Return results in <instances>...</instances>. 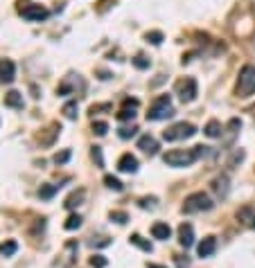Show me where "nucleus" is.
Listing matches in <instances>:
<instances>
[{
    "mask_svg": "<svg viewBox=\"0 0 255 268\" xmlns=\"http://www.w3.org/2000/svg\"><path fill=\"white\" fill-rule=\"evenodd\" d=\"M208 147H194V149H174V151H167L163 155V163L170 165V167H190L192 163L201 158L206 153Z\"/></svg>",
    "mask_w": 255,
    "mask_h": 268,
    "instance_id": "1",
    "label": "nucleus"
},
{
    "mask_svg": "<svg viewBox=\"0 0 255 268\" xmlns=\"http://www.w3.org/2000/svg\"><path fill=\"white\" fill-rule=\"evenodd\" d=\"M174 115V106H172V97L170 95H161L154 99V104L149 106V113H147V120L151 122H158V120H167Z\"/></svg>",
    "mask_w": 255,
    "mask_h": 268,
    "instance_id": "2",
    "label": "nucleus"
},
{
    "mask_svg": "<svg viewBox=\"0 0 255 268\" xmlns=\"http://www.w3.org/2000/svg\"><path fill=\"white\" fill-rule=\"evenodd\" d=\"M235 92H237V97H251L253 92H255V66L246 63V66L239 70Z\"/></svg>",
    "mask_w": 255,
    "mask_h": 268,
    "instance_id": "3",
    "label": "nucleus"
},
{
    "mask_svg": "<svg viewBox=\"0 0 255 268\" xmlns=\"http://www.w3.org/2000/svg\"><path fill=\"white\" fill-rule=\"evenodd\" d=\"M213 198L208 196L206 192H194L190 194V196L185 198V203H183V212L185 214H196V212H208V209H213Z\"/></svg>",
    "mask_w": 255,
    "mask_h": 268,
    "instance_id": "4",
    "label": "nucleus"
},
{
    "mask_svg": "<svg viewBox=\"0 0 255 268\" xmlns=\"http://www.w3.org/2000/svg\"><path fill=\"white\" fill-rule=\"evenodd\" d=\"M196 133V126L190 124V122H179V124L170 126L167 131H163V140L167 142H179V140H187Z\"/></svg>",
    "mask_w": 255,
    "mask_h": 268,
    "instance_id": "5",
    "label": "nucleus"
},
{
    "mask_svg": "<svg viewBox=\"0 0 255 268\" xmlns=\"http://www.w3.org/2000/svg\"><path fill=\"white\" fill-rule=\"evenodd\" d=\"M196 92H199V88H196V81L192 79V77H185V79L176 81V95L181 97L183 104H190V101H194L196 99Z\"/></svg>",
    "mask_w": 255,
    "mask_h": 268,
    "instance_id": "6",
    "label": "nucleus"
},
{
    "mask_svg": "<svg viewBox=\"0 0 255 268\" xmlns=\"http://www.w3.org/2000/svg\"><path fill=\"white\" fill-rule=\"evenodd\" d=\"M77 250H79V246H77V241H68L64 246V252H61V259H59V266L61 268H70L77 261Z\"/></svg>",
    "mask_w": 255,
    "mask_h": 268,
    "instance_id": "7",
    "label": "nucleus"
},
{
    "mask_svg": "<svg viewBox=\"0 0 255 268\" xmlns=\"http://www.w3.org/2000/svg\"><path fill=\"white\" fill-rule=\"evenodd\" d=\"M47 9L43 7V5H27V7L21 9V16L27 18V21H43V18H47Z\"/></svg>",
    "mask_w": 255,
    "mask_h": 268,
    "instance_id": "8",
    "label": "nucleus"
},
{
    "mask_svg": "<svg viewBox=\"0 0 255 268\" xmlns=\"http://www.w3.org/2000/svg\"><path fill=\"white\" fill-rule=\"evenodd\" d=\"M16 77V66L9 59H0V84H12Z\"/></svg>",
    "mask_w": 255,
    "mask_h": 268,
    "instance_id": "9",
    "label": "nucleus"
},
{
    "mask_svg": "<svg viewBox=\"0 0 255 268\" xmlns=\"http://www.w3.org/2000/svg\"><path fill=\"white\" fill-rule=\"evenodd\" d=\"M210 189L215 192V196L217 198H226L230 192V185H228V176H217L210 183Z\"/></svg>",
    "mask_w": 255,
    "mask_h": 268,
    "instance_id": "10",
    "label": "nucleus"
},
{
    "mask_svg": "<svg viewBox=\"0 0 255 268\" xmlns=\"http://www.w3.org/2000/svg\"><path fill=\"white\" fill-rule=\"evenodd\" d=\"M118 169L124 174H136L138 172V158L131 153H124L122 158L118 160Z\"/></svg>",
    "mask_w": 255,
    "mask_h": 268,
    "instance_id": "11",
    "label": "nucleus"
},
{
    "mask_svg": "<svg viewBox=\"0 0 255 268\" xmlns=\"http://www.w3.org/2000/svg\"><path fill=\"white\" fill-rule=\"evenodd\" d=\"M179 243L183 248H190L194 243V228L190 223H181L179 226Z\"/></svg>",
    "mask_w": 255,
    "mask_h": 268,
    "instance_id": "12",
    "label": "nucleus"
},
{
    "mask_svg": "<svg viewBox=\"0 0 255 268\" xmlns=\"http://www.w3.org/2000/svg\"><path fill=\"white\" fill-rule=\"evenodd\" d=\"M138 149H142L145 153L149 155H156L158 153V142L156 138H151V135H140L138 138Z\"/></svg>",
    "mask_w": 255,
    "mask_h": 268,
    "instance_id": "13",
    "label": "nucleus"
},
{
    "mask_svg": "<svg viewBox=\"0 0 255 268\" xmlns=\"http://www.w3.org/2000/svg\"><path fill=\"white\" fill-rule=\"evenodd\" d=\"M199 257H210V255H215V250H217V239L215 237H206L203 241L199 243Z\"/></svg>",
    "mask_w": 255,
    "mask_h": 268,
    "instance_id": "14",
    "label": "nucleus"
},
{
    "mask_svg": "<svg viewBox=\"0 0 255 268\" xmlns=\"http://www.w3.org/2000/svg\"><path fill=\"white\" fill-rule=\"evenodd\" d=\"M151 235L154 239H161V241H167L172 237V228L167 223H154L151 226Z\"/></svg>",
    "mask_w": 255,
    "mask_h": 268,
    "instance_id": "15",
    "label": "nucleus"
},
{
    "mask_svg": "<svg viewBox=\"0 0 255 268\" xmlns=\"http://www.w3.org/2000/svg\"><path fill=\"white\" fill-rule=\"evenodd\" d=\"M84 196H86V189H77V192H73L68 198H66L64 205L68 207V209H75L77 205H81V203H84Z\"/></svg>",
    "mask_w": 255,
    "mask_h": 268,
    "instance_id": "16",
    "label": "nucleus"
},
{
    "mask_svg": "<svg viewBox=\"0 0 255 268\" xmlns=\"http://www.w3.org/2000/svg\"><path fill=\"white\" fill-rule=\"evenodd\" d=\"M5 104L12 106V109H23V95L18 90H9L5 95Z\"/></svg>",
    "mask_w": 255,
    "mask_h": 268,
    "instance_id": "17",
    "label": "nucleus"
},
{
    "mask_svg": "<svg viewBox=\"0 0 255 268\" xmlns=\"http://www.w3.org/2000/svg\"><path fill=\"white\" fill-rule=\"evenodd\" d=\"M203 131H206V135H208V138H219V135L224 133V126H221L217 120H210L208 124H206Z\"/></svg>",
    "mask_w": 255,
    "mask_h": 268,
    "instance_id": "18",
    "label": "nucleus"
},
{
    "mask_svg": "<svg viewBox=\"0 0 255 268\" xmlns=\"http://www.w3.org/2000/svg\"><path fill=\"white\" fill-rule=\"evenodd\" d=\"M129 241H131L136 248L145 250V252H151V250H154V246H151V243H149L145 237H140V235H131V239H129Z\"/></svg>",
    "mask_w": 255,
    "mask_h": 268,
    "instance_id": "19",
    "label": "nucleus"
},
{
    "mask_svg": "<svg viewBox=\"0 0 255 268\" xmlns=\"http://www.w3.org/2000/svg\"><path fill=\"white\" fill-rule=\"evenodd\" d=\"M79 226H81V217H79V214H70V217L66 219V223H64L66 230H77Z\"/></svg>",
    "mask_w": 255,
    "mask_h": 268,
    "instance_id": "20",
    "label": "nucleus"
},
{
    "mask_svg": "<svg viewBox=\"0 0 255 268\" xmlns=\"http://www.w3.org/2000/svg\"><path fill=\"white\" fill-rule=\"evenodd\" d=\"M59 187H61V185H45V187L38 189V196H41V198H52Z\"/></svg>",
    "mask_w": 255,
    "mask_h": 268,
    "instance_id": "21",
    "label": "nucleus"
},
{
    "mask_svg": "<svg viewBox=\"0 0 255 268\" xmlns=\"http://www.w3.org/2000/svg\"><path fill=\"white\" fill-rule=\"evenodd\" d=\"M16 250H18V243L16 241H7V243H3V246H0V255H5V257H12Z\"/></svg>",
    "mask_w": 255,
    "mask_h": 268,
    "instance_id": "22",
    "label": "nucleus"
},
{
    "mask_svg": "<svg viewBox=\"0 0 255 268\" xmlns=\"http://www.w3.org/2000/svg\"><path fill=\"white\" fill-rule=\"evenodd\" d=\"M104 183H107V187L115 189V192H122V189H124V185L120 183V180L115 178V176H111V174H107V176H104Z\"/></svg>",
    "mask_w": 255,
    "mask_h": 268,
    "instance_id": "23",
    "label": "nucleus"
},
{
    "mask_svg": "<svg viewBox=\"0 0 255 268\" xmlns=\"http://www.w3.org/2000/svg\"><path fill=\"white\" fill-rule=\"evenodd\" d=\"M88 264H90V268H107L109 266V259L104 255H93Z\"/></svg>",
    "mask_w": 255,
    "mask_h": 268,
    "instance_id": "24",
    "label": "nucleus"
},
{
    "mask_svg": "<svg viewBox=\"0 0 255 268\" xmlns=\"http://www.w3.org/2000/svg\"><path fill=\"white\" fill-rule=\"evenodd\" d=\"M64 115L68 120H75L77 118V101H68V104L64 106Z\"/></svg>",
    "mask_w": 255,
    "mask_h": 268,
    "instance_id": "25",
    "label": "nucleus"
},
{
    "mask_svg": "<svg viewBox=\"0 0 255 268\" xmlns=\"http://www.w3.org/2000/svg\"><path fill=\"white\" fill-rule=\"evenodd\" d=\"M145 38L151 43V45H161V43H163V34L161 32H147Z\"/></svg>",
    "mask_w": 255,
    "mask_h": 268,
    "instance_id": "26",
    "label": "nucleus"
},
{
    "mask_svg": "<svg viewBox=\"0 0 255 268\" xmlns=\"http://www.w3.org/2000/svg\"><path fill=\"white\" fill-rule=\"evenodd\" d=\"M136 131H138L136 126H122L118 133H120V138H122V140H129V138H133V135H136Z\"/></svg>",
    "mask_w": 255,
    "mask_h": 268,
    "instance_id": "27",
    "label": "nucleus"
},
{
    "mask_svg": "<svg viewBox=\"0 0 255 268\" xmlns=\"http://www.w3.org/2000/svg\"><path fill=\"white\" fill-rule=\"evenodd\" d=\"M107 131H109L107 122H93V133L95 135H107Z\"/></svg>",
    "mask_w": 255,
    "mask_h": 268,
    "instance_id": "28",
    "label": "nucleus"
},
{
    "mask_svg": "<svg viewBox=\"0 0 255 268\" xmlns=\"http://www.w3.org/2000/svg\"><path fill=\"white\" fill-rule=\"evenodd\" d=\"M90 155H93V160H95V163H97V167H104L102 149H99V147H90Z\"/></svg>",
    "mask_w": 255,
    "mask_h": 268,
    "instance_id": "29",
    "label": "nucleus"
},
{
    "mask_svg": "<svg viewBox=\"0 0 255 268\" xmlns=\"http://www.w3.org/2000/svg\"><path fill=\"white\" fill-rule=\"evenodd\" d=\"M111 221H115V223H120V226H124V223L129 221V217H127V212H111Z\"/></svg>",
    "mask_w": 255,
    "mask_h": 268,
    "instance_id": "30",
    "label": "nucleus"
},
{
    "mask_svg": "<svg viewBox=\"0 0 255 268\" xmlns=\"http://www.w3.org/2000/svg\"><path fill=\"white\" fill-rule=\"evenodd\" d=\"M68 158H70V151L66 149V151H61V153L55 155V163L57 165H64V163H68Z\"/></svg>",
    "mask_w": 255,
    "mask_h": 268,
    "instance_id": "31",
    "label": "nucleus"
},
{
    "mask_svg": "<svg viewBox=\"0 0 255 268\" xmlns=\"http://www.w3.org/2000/svg\"><path fill=\"white\" fill-rule=\"evenodd\" d=\"M133 66L140 68V70H145V68H149V61L145 59V57H136V59H133Z\"/></svg>",
    "mask_w": 255,
    "mask_h": 268,
    "instance_id": "32",
    "label": "nucleus"
},
{
    "mask_svg": "<svg viewBox=\"0 0 255 268\" xmlns=\"http://www.w3.org/2000/svg\"><path fill=\"white\" fill-rule=\"evenodd\" d=\"M154 205H156V196L140 198V207H154Z\"/></svg>",
    "mask_w": 255,
    "mask_h": 268,
    "instance_id": "33",
    "label": "nucleus"
},
{
    "mask_svg": "<svg viewBox=\"0 0 255 268\" xmlns=\"http://www.w3.org/2000/svg\"><path fill=\"white\" fill-rule=\"evenodd\" d=\"M176 266H179V268H187V266H190V261L183 259V257H176Z\"/></svg>",
    "mask_w": 255,
    "mask_h": 268,
    "instance_id": "34",
    "label": "nucleus"
},
{
    "mask_svg": "<svg viewBox=\"0 0 255 268\" xmlns=\"http://www.w3.org/2000/svg\"><path fill=\"white\" fill-rule=\"evenodd\" d=\"M147 268H167V266H158V264H149Z\"/></svg>",
    "mask_w": 255,
    "mask_h": 268,
    "instance_id": "35",
    "label": "nucleus"
},
{
    "mask_svg": "<svg viewBox=\"0 0 255 268\" xmlns=\"http://www.w3.org/2000/svg\"><path fill=\"white\" fill-rule=\"evenodd\" d=\"M248 113H253V118H255V106H251V109H248Z\"/></svg>",
    "mask_w": 255,
    "mask_h": 268,
    "instance_id": "36",
    "label": "nucleus"
}]
</instances>
